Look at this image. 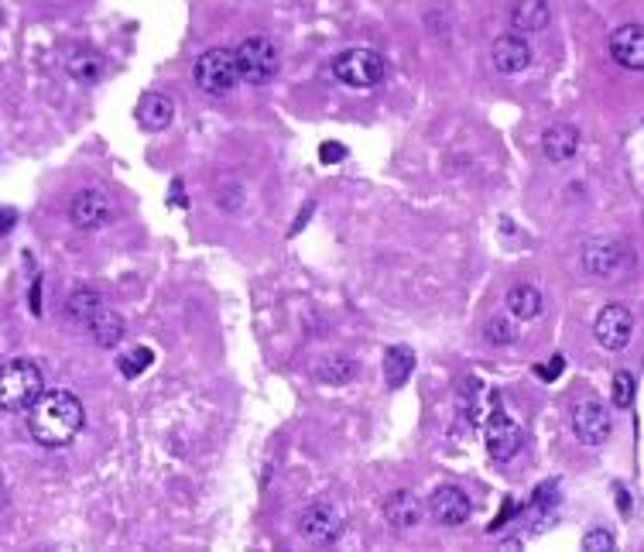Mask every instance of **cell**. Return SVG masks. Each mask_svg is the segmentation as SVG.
Returning <instances> with one entry per match:
<instances>
[{
  "mask_svg": "<svg viewBox=\"0 0 644 552\" xmlns=\"http://www.w3.org/2000/svg\"><path fill=\"white\" fill-rule=\"evenodd\" d=\"M151 360H155V354H151L148 347H138V350H131V354L117 357V367L124 378H138V374H144L151 367Z\"/></svg>",
  "mask_w": 644,
  "mask_h": 552,
  "instance_id": "25",
  "label": "cell"
},
{
  "mask_svg": "<svg viewBox=\"0 0 644 552\" xmlns=\"http://www.w3.org/2000/svg\"><path fill=\"white\" fill-rule=\"evenodd\" d=\"M299 532L312 546H333L343 535V515L329 501H316L299 515Z\"/></svg>",
  "mask_w": 644,
  "mask_h": 552,
  "instance_id": "6",
  "label": "cell"
},
{
  "mask_svg": "<svg viewBox=\"0 0 644 552\" xmlns=\"http://www.w3.org/2000/svg\"><path fill=\"white\" fill-rule=\"evenodd\" d=\"M507 312L514 319H521V323H528V319H535L542 312V292L535 285H514L507 292Z\"/></svg>",
  "mask_w": 644,
  "mask_h": 552,
  "instance_id": "21",
  "label": "cell"
},
{
  "mask_svg": "<svg viewBox=\"0 0 644 552\" xmlns=\"http://www.w3.org/2000/svg\"><path fill=\"white\" fill-rule=\"evenodd\" d=\"M593 336L603 350H624L634 336V316L631 309L621 302H610L597 312V323H593Z\"/></svg>",
  "mask_w": 644,
  "mask_h": 552,
  "instance_id": "8",
  "label": "cell"
},
{
  "mask_svg": "<svg viewBox=\"0 0 644 552\" xmlns=\"http://www.w3.org/2000/svg\"><path fill=\"white\" fill-rule=\"evenodd\" d=\"M579 151V131L573 124H552L549 131L542 134V155L555 165L573 162Z\"/></svg>",
  "mask_w": 644,
  "mask_h": 552,
  "instance_id": "15",
  "label": "cell"
},
{
  "mask_svg": "<svg viewBox=\"0 0 644 552\" xmlns=\"http://www.w3.org/2000/svg\"><path fill=\"white\" fill-rule=\"evenodd\" d=\"M66 69L69 76L76 79V83H96V79L103 76V62L96 52H86V48H79V52H72L66 59Z\"/></svg>",
  "mask_w": 644,
  "mask_h": 552,
  "instance_id": "23",
  "label": "cell"
},
{
  "mask_svg": "<svg viewBox=\"0 0 644 552\" xmlns=\"http://www.w3.org/2000/svg\"><path fill=\"white\" fill-rule=\"evenodd\" d=\"M487 340L490 343H514L518 340V330H514V323L507 316H494L487 323Z\"/></svg>",
  "mask_w": 644,
  "mask_h": 552,
  "instance_id": "27",
  "label": "cell"
},
{
  "mask_svg": "<svg viewBox=\"0 0 644 552\" xmlns=\"http://www.w3.org/2000/svg\"><path fill=\"white\" fill-rule=\"evenodd\" d=\"M237 55V69H240V79L251 86H264L278 76V66H281V55H278V45L271 42L268 35H251L240 42V48H233Z\"/></svg>",
  "mask_w": 644,
  "mask_h": 552,
  "instance_id": "4",
  "label": "cell"
},
{
  "mask_svg": "<svg viewBox=\"0 0 644 552\" xmlns=\"http://www.w3.org/2000/svg\"><path fill=\"white\" fill-rule=\"evenodd\" d=\"M583 549H590V552H610V549H614V535H610L607 528H593V532L583 535Z\"/></svg>",
  "mask_w": 644,
  "mask_h": 552,
  "instance_id": "28",
  "label": "cell"
},
{
  "mask_svg": "<svg viewBox=\"0 0 644 552\" xmlns=\"http://www.w3.org/2000/svg\"><path fill=\"white\" fill-rule=\"evenodd\" d=\"M425 515V504L418 498L415 491H394L388 501H384V518H388L391 528H398V532H408V528H415L422 522Z\"/></svg>",
  "mask_w": 644,
  "mask_h": 552,
  "instance_id": "14",
  "label": "cell"
},
{
  "mask_svg": "<svg viewBox=\"0 0 644 552\" xmlns=\"http://www.w3.org/2000/svg\"><path fill=\"white\" fill-rule=\"evenodd\" d=\"M86 422V408L72 391H42L38 402L28 408V432L38 446L59 450L79 436Z\"/></svg>",
  "mask_w": 644,
  "mask_h": 552,
  "instance_id": "1",
  "label": "cell"
},
{
  "mask_svg": "<svg viewBox=\"0 0 644 552\" xmlns=\"http://www.w3.org/2000/svg\"><path fill=\"white\" fill-rule=\"evenodd\" d=\"M521 439H525V432H521L518 422L511 419V415L504 412H494L487 422V453L494 456V460H511L514 453L521 450Z\"/></svg>",
  "mask_w": 644,
  "mask_h": 552,
  "instance_id": "10",
  "label": "cell"
},
{
  "mask_svg": "<svg viewBox=\"0 0 644 552\" xmlns=\"http://www.w3.org/2000/svg\"><path fill=\"white\" fill-rule=\"evenodd\" d=\"M86 330H90V336L100 343V347H117L120 336H124V319H120L117 312L103 302V306L93 312V319H90V326H86Z\"/></svg>",
  "mask_w": 644,
  "mask_h": 552,
  "instance_id": "18",
  "label": "cell"
},
{
  "mask_svg": "<svg viewBox=\"0 0 644 552\" xmlns=\"http://www.w3.org/2000/svg\"><path fill=\"white\" fill-rule=\"evenodd\" d=\"M415 371V350L412 347H388V354H384V381H388V388H401L408 378H412Z\"/></svg>",
  "mask_w": 644,
  "mask_h": 552,
  "instance_id": "20",
  "label": "cell"
},
{
  "mask_svg": "<svg viewBox=\"0 0 644 552\" xmlns=\"http://www.w3.org/2000/svg\"><path fill=\"white\" fill-rule=\"evenodd\" d=\"M638 398V378L631 371H617L614 374V405L617 408H631Z\"/></svg>",
  "mask_w": 644,
  "mask_h": 552,
  "instance_id": "26",
  "label": "cell"
},
{
  "mask_svg": "<svg viewBox=\"0 0 644 552\" xmlns=\"http://www.w3.org/2000/svg\"><path fill=\"white\" fill-rule=\"evenodd\" d=\"M45 391V374L35 360H7L0 367V408L4 412H28Z\"/></svg>",
  "mask_w": 644,
  "mask_h": 552,
  "instance_id": "2",
  "label": "cell"
},
{
  "mask_svg": "<svg viewBox=\"0 0 644 552\" xmlns=\"http://www.w3.org/2000/svg\"><path fill=\"white\" fill-rule=\"evenodd\" d=\"M562 367H566V360H562L559 354H555V357H552L545 367L538 364V367H535V374H538V378H559V374H562Z\"/></svg>",
  "mask_w": 644,
  "mask_h": 552,
  "instance_id": "30",
  "label": "cell"
},
{
  "mask_svg": "<svg viewBox=\"0 0 644 552\" xmlns=\"http://www.w3.org/2000/svg\"><path fill=\"white\" fill-rule=\"evenodd\" d=\"M316 374H319V381H326V384H350L353 374H357V367H353V360L333 354V357H322L319 360Z\"/></svg>",
  "mask_w": 644,
  "mask_h": 552,
  "instance_id": "24",
  "label": "cell"
},
{
  "mask_svg": "<svg viewBox=\"0 0 644 552\" xmlns=\"http://www.w3.org/2000/svg\"><path fill=\"white\" fill-rule=\"evenodd\" d=\"M610 55L617 66L641 72L644 69V28L641 24H624L610 35Z\"/></svg>",
  "mask_w": 644,
  "mask_h": 552,
  "instance_id": "12",
  "label": "cell"
},
{
  "mask_svg": "<svg viewBox=\"0 0 644 552\" xmlns=\"http://www.w3.org/2000/svg\"><path fill=\"white\" fill-rule=\"evenodd\" d=\"M319 158H322V165H336V162H343V158H346V148H343V144L326 141L319 148Z\"/></svg>",
  "mask_w": 644,
  "mask_h": 552,
  "instance_id": "29",
  "label": "cell"
},
{
  "mask_svg": "<svg viewBox=\"0 0 644 552\" xmlns=\"http://www.w3.org/2000/svg\"><path fill=\"white\" fill-rule=\"evenodd\" d=\"M69 216L79 230H100V227H107V223H114L117 206H114V199H110V192L79 189L76 196H72Z\"/></svg>",
  "mask_w": 644,
  "mask_h": 552,
  "instance_id": "7",
  "label": "cell"
},
{
  "mask_svg": "<svg viewBox=\"0 0 644 552\" xmlns=\"http://www.w3.org/2000/svg\"><path fill=\"white\" fill-rule=\"evenodd\" d=\"M583 268L597 278H607L621 268V247L607 244V240H593V244L583 247Z\"/></svg>",
  "mask_w": 644,
  "mask_h": 552,
  "instance_id": "17",
  "label": "cell"
},
{
  "mask_svg": "<svg viewBox=\"0 0 644 552\" xmlns=\"http://www.w3.org/2000/svg\"><path fill=\"white\" fill-rule=\"evenodd\" d=\"M573 429H576V436H579V443H583V446H603L610 439V432H614V422H610L607 408L590 398V402L576 405Z\"/></svg>",
  "mask_w": 644,
  "mask_h": 552,
  "instance_id": "9",
  "label": "cell"
},
{
  "mask_svg": "<svg viewBox=\"0 0 644 552\" xmlns=\"http://www.w3.org/2000/svg\"><path fill=\"white\" fill-rule=\"evenodd\" d=\"M333 72L343 86L350 90H374L377 83H384V55L374 52V48H346V52L336 55Z\"/></svg>",
  "mask_w": 644,
  "mask_h": 552,
  "instance_id": "5",
  "label": "cell"
},
{
  "mask_svg": "<svg viewBox=\"0 0 644 552\" xmlns=\"http://www.w3.org/2000/svg\"><path fill=\"white\" fill-rule=\"evenodd\" d=\"M192 79L196 86L209 96H230L240 83L237 55L233 48H209L199 55V62L192 66Z\"/></svg>",
  "mask_w": 644,
  "mask_h": 552,
  "instance_id": "3",
  "label": "cell"
},
{
  "mask_svg": "<svg viewBox=\"0 0 644 552\" xmlns=\"http://www.w3.org/2000/svg\"><path fill=\"white\" fill-rule=\"evenodd\" d=\"M429 511H432V518H436L439 525H446V528H460L470 522V511H473V504L470 498L460 491V487H439L436 494H432V501H429Z\"/></svg>",
  "mask_w": 644,
  "mask_h": 552,
  "instance_id": "11",
  "label": "cell"
},
{
  "mask_svg": "<svg viewBox=\"0 0 644 552\" xmlns=\"http://www.w3.org/2000/svg\"><path fill=\"white\" fill-rule=\"evenodd\" d=\"M490 62L497 72L514 76V72H525L531 66V45L521 35H501L490 45Z\"/></svg>",
  "mask_w": 644,
  "mask_h": 552,
  "instance_id": "13",
  "label": "cell"
},
{
  "mask_svg": "<svg viewBox=\"0 0 644 552\" xmlns=\"http://www.w3.org/2000/svg\"><path fill=\"white\" fill-rule=\"evenodd\" d=\"M549 21H552V11L545 0H518V7L511 11V24L518 31H528V35L531 31H545Z\"/></svg>",
  "mask_w": 644,
  "mask_h": 552,
  "instance_id": "19",
  "label": "cell"
},
{
  "mask_svg": "<svg viewBox=\"0 0 644 552\" xmlns=\"http://www.w3.org/2000/svg\"><path fill=\"white\" fill-rule=\"evenodd\" d=\"M175 117V103L165 93H144L138 100V124L144 131H165Z\"/></svg>",
  "mask_w": 644,
  "mask_h": 552,
  "instance_id": "16",
  "label": "cell"
},
{
  "mask_svg": "<svg viewBox=\"0 0 644 552\" xmlns=\"http://www.w3.org/2000/svg\"><path fill=\"white\" fill-rule=\"evenodd\" d=\"M100 306H103V295L96 292V288H76V292L69 295V302H66V316L76 326H90L93 312Z\"/></svg>",
  "mask_w": 644,
  "mask_h": 552,
  "instance_id": "22",
  "label": "cell"
}]
</instances>
